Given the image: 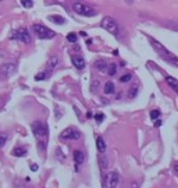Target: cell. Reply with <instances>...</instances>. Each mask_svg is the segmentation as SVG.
<instances>
[{"instance_id": "4", "label": "cell", "mask_w": 178, "mask_h": 188, "mask_svg": "<svg viewBox=\"0 0 178 188\" xmlns=\"http://www.w3.org/2000/svg\"><path fill=\"white\" fill-rule=\"evenodd\" d=\"M33 30L38 35V37L42 38V40H51V38H53L56 36L55 31H52L51 29L46 28L44 25H41V24H35L33 25Z\"/></svg>"}, {"instance_id": "7", "label": "cell", "mask_w": 178, "mask_h": 188, "mask_svg": "<svg viewBox=\"0 0 178 188\" xmlns=\"http://www.w3.org/2000/svg\"><path fill=\"white\" fill-rule=\"evenodd\" d=\"M17 70V66L14 63H4L0 66V80L8 79Z\"/></svg>"}, {"instance_id": "6", "label": "cell", "mask_w": 178, "mask_h": 188, "mask_svg": "<svg viewBox=\"0 0 178 188\" xmlns=\"http://www.w3.org/2000/svg\"><path fill=\"white\" fill-rule=\"evenodd\" d=\"M61 140H67V141H77L81 138V132L75 129V128H68L63 130L59 135Z\"/></svg>"}, {"instance_id": "25", "label": "cell", "mask_w": 178, "mask_h": 188, "mask_svg": "<svg viewBox=\"0 0 178 188\" xmlns=\"http://www.w3.org/2000/svg\"><path fill=\"white\" fill-rule=\"evenodd\" d=\"M7 142V135L6 134H0V148H2Z\"/></svg>"}, {"instance_id": "1", "label": "cell", "mask_w": 178, "mask_h": 188, "mask_svg": "<svg viewBox=\"0 0 178 188\" xmlns=\"http://www.w3.org/2000/svg\"><path fill=\"white\" fill-rule=\"evenodd\" d=\"M73 10L81 16H86V17H94L97 14V11L89 6L87 4H82V2H74L73 4Z\"/></svg>"}, {"instance_id": "30", "label": "cell", "mask_w": 178, "mask_h": 188, "mask_svg": "<svg viewBox=\"0 0 178 188\" xmlns=\"http://www.w3.org/2000/svg\"><path fill=\"white\" fill-rule=\"evenodd\" d=\"M131 188H139V185H138V182L133 181V182L131 184Z\"/></svg>"}, {"instance_id": "29", "label": "cell", "mask_w": 178, "mask_h": 188, "mask_svg": "<svg viewBox=\"0 0 178 188\" xmlns=\"http://www.w3.org/2000/svg\"><path fill=\"white\" fill-rule=\"evenodd\" d=\"M31 170L32 172H37L38 170V166L37 164H31Z\"/></svg>"}, {"instance_id": "18", "label": "cell", "mask_w": 178, "mask_h": 188, "mask_svg": "<svg viewBox=\"0 0 178 188\" xmlns=\"http://www.w3.org/2000/svg\"><path fill=\"white\" fill-rule=\"evenodd\" d=\"M27 152V150L25 149V148H16L13 151H12V154L14 155V156H17V157H22V156H24L25 154Z\"/></svg>"}, {"instance_id": "26", "label": "cell", "mask_w": 178, "mask_h": 188, "mask_svg": "<svg viewBox=\"0 0 178 188\" xmlns=\"http://www.w3.org/2000/svg\"><path fill=\"white\" fill-rule=\"evenodd\" d=\"M22 5L24 7H26V8H31L33 6V1H31V0H22Z\"/></svg>"}, {"instance_id": "21", "label": "cell", "mask_w": 178, "mask_h": 188, "mask_svg": "<svg viewBox=\"0 0 178 188\" xmlns=\"http://www.w3.org/2000/svg\"><path fill=\"white\" fill-rule=\"evenodd\" d=\"M138 91H139V88H138V85L135 84L134 86H132V87L130 88V91H128V98H134V96L138 94Z\"/></svg>"}, {"instance_id": "27", "label": "cell", "mask_w": 178, "mask_h": 188, "mask_svg": "<svg viewBox=\"0 0 178 188\" xmlns=\"http://www.w3.org/2000/svg\"><path fill=\"white\" fill-rule=\"evenodd\" d=\"M159 116H160V111H158V110H153V111L151 112V118H152L153 120L157 119Z\"/></svg>"}, {"instance_id": "8", "label": "cell", "mask_w": 178, "mask_h": 188, "mask_svg": "<svg viewBox=\"0 0 178 188\" xmlns=\"http://www.w3.org/2000/svg\"><path fill=\"white\" fill-rule=\"evenodd\" d=\"M12 38L17 40V41H20L23 43H26V44H29L31 42V36H30L29 31L26 29H24V28H20L18 30H16L12 34Z\"/></svg>"}, {"instance_id": "32", "label": "cell", "mask_w": 178, "mask_h": 188, "mask_svg": "<svg viewBox=\"0 0 178 188\" xmlns=\"http://www.w3.org/2000/svg\"><path fill=\"white\" fill-rule=\"evenodd\" d=\"M80 35H82V36H87V34H86L85 31H81V32H80Z\"/></svg>"}, {"instance_id": "19", "label": "cell", "mask_w": 178, "mask_h": 188, "mask_svg": "<svg viewBox=\"0 0 178 188\" xmlns=\"http://www.w3.org/2000/svg\"><path fill=\"white\" fill-rule=\"evenodd\" d=\"M57 66H58V57L53 56V57H51V58L47 61V67H49L50 69H53V68H56Z\"/></svg>"}, {"instance_id": "10", "label": "cell", "mask_w": 178, "mask_h": 188, "mask_svg": "<svg viewBox=\"0 0 178 188\" xmlns=\"http://www.w3.org/2000/svg\"><path fill=\"white\" fill-rule=\"evenodd\" d=\"M71 61H73V64L77 68V69H83L86 67V62H85V58L80 55H75L71 57Z\"/></svg>"}, {"instance_id": "5", "label": "cell", "mask_w": 178, "mask_h": 188, "mask_svg": "<svg viewBox=\"0 0 178 188\" xmlns=\"http://www.w3.org/2000/svg\"><path fill=\"white\" fill-rule=\"evenodd\" d=\"M151 41H152V43H153L152 46L156 48L158 51H159V54H160L162 56H164V57L166 56V58H168L170 62H172L175 66H177V67H178V58L176 57V56H174V55H172L170 51H168V50L163 47L160 43H158V42H157V41H154L153 38H151Z\"/></svg>"}, {"instance_id": "31", "label": "cell", "mask_w": 178, "mask_h": 188, "mask_svg": "<svg viewBox=\"0 0 178 188\" xmlns=\"http://www.w3.org/2000/svg\"><path fill=\"white\" fill-rule=\"evenodd\" d=\"M160 125H162V122H160V120H159V122H157V123L154 124V126H156V128H158V126H160Z\"/></svg>"}, {"instance_id": "15", "label": "cell", "mask_w": 178, "mask_h": 188, "mask_svg": "<svg viewBox=\"0 0 178 188\" xmlns=\"http://www.w3.org/2000/svg\"><path fill=\"white\" fill-rule=\"evenodd\" d=\"M103 91H105V93L106 94H112L115 92V86H114V84L112 82V81H107L106 84H105V88H103Z\"/></svg>"}, {"instance_id": "17", "label": "cell", "mask_w": 178, "mask_h": 188, "mask_svg": "<svg viewBox=\"0 0 178 188\" xmlns=\"http://www.w3.org/2000/svg\"><path fill=\"white\" fill-rule=\"evenodd\" d=\"M50 75H51V70H45V72L38 73V74L35 76V79L38 80V81H39V80H45V79H49Z\"/></svg>"}, {"instance_id": "16", "label": "cell", "mask_w": 178, "mask_h": 188, "mask_svg": "<svg viewBox=\"0 0 178 188\" xmlns=\"http://www.w3.org/2000/svg\"><path fill=\"white\" fill-rule=\"evenodd\" d=\"M95 68L99 70V72H105V70H107V63L105 62V61H102V60H99V61H96L95 62Z\"/></svg>"}, {"instance_id": "12", "label": "cell", "mask_w": 178, "mask_h": 188, "mask_svg": "<svg viewBox=\"0 0 178 188\" xmlns=\"http://www.w3.org/2000/svg\"><path fill=\"white\" fill-rule=\"evenodd\" d=\"M166 84L169 85L170 88L174 90L175 93L178 94V81L175 78H172V76H166Z\"/></svg>"}, {"instance_id": "22", "label": "cell", "mask_w": 178, "mask_h": 188, "mask_svg": "<svg viewBox=\"0 0 178 188\" xmlns=\"http://www.w3.org/2000/svg\"><path fill=\"white\" fill-rule=\"evenodd\" d=\"M108 75H111V76H114L115 74H116V66H115V63H111L109 66H108Z\"/></svg>"}, {"instance_id": "11", "label": "cell", "mask_w": 178, "mask_h": 188, "mask_svg": "<svg viewBox=\"0 0 178 188\" xmlns=\"http://www.w3.org/2000/svg\"><path fill=\"white\" fill-rule=\"evenodd\" d=\"M73 156H74V161H75V163L77 166H80V164H82L85 162V154L81 150H75Z\"/></svg>"}, {"instance_id": "3", "label": "cell", "mask_w": 178, "mask_h": 188, "mask_svg": "<svg viewBox=\"0 0 178 188\" xmlns=\"http://www.w3.org/2000/svg\"><path fill=\"white\" fill-rule=\"evenodd\" d=\"M32 128V132L37 138H44L47 136V125L44 122L41 120H36L31 124Z\"/></svg>"}, {"instance_id": "28", "label": "cell", "mask_w": 178, "mask_h": 188, "mask_svg": "<svg viewBox=\"0 0 178 188\" xmlns=\"http://www.w3.org/2000/svg\"><path fill=\"white\" fill-rule=\"evenodd\" d=\"M103 118H105V116H103L102 113H97V114H95V119H96L97 123H101V122L103 120Z\"/></svg>"}, {"instance_id": "14", "label": "cell", "mask_w": 178, "mask_h": 188, "mask_svg": "<svg viewBox=\"0 0 178 188\" xmlns=\"http://www.w3.org/2000/svg\"><path fill=\"white\" fill-rule=\"evenodd\" d=\"M49 20L52 22V23H55V24H57V25H62V24L65 23V19H64L62 16H59V14L50 16V17H49Z\"/></svg>"}, {"instance_id": "9", "label": "cell", "mask_w": 178, "mask_h": 188, "mask_svg": "<svg viewBox=\"0 0 178 188\" xmlns=\"http://www.w3.org/2000/svg\"><path fill=\"white\" fill-rule=\"evenodd\" d=\"M105 184L107 188H116L119 185V174L116 172H112L106 176Z\"/></svg>"}, {"instance_id": "23", "label": "cell", "mask_w": 178, "mask_h": 188, "mask_svg": "<svg viewBox=\"0 0 178 188\" xmlns=\"http://www.w3.org/2000/svg\"><path fill=\"white\" fill-rule=\"evenodd\" d=\"M67 40H68L70 43H75V42L77 41V36H76V34L70 32V34H68V35H67Z\"/></svg>"}, {"instance_id": "13", "label": "cell", "mask_w": 178, "mask_h": 188, "mask_svg": "<svg viewBox=\"0 0 178 188\" xmlns=\"http://www.w3.org/2000/svg\"><path fill=\"white\" fill-rule=\"evenodd\" d=\"M96 148H97V150H99L100 154H103L106 151L107 145H106V142H105V140L102 137H97L96 138Z\"/></svg>"}, {"instance_id": "33", "label": "cell", "mask_w": 178, "mask_h": 188, "mask_svg": "<svg viewBox=\"0 0 178 188\" xmlns=\"http://www.w3.org/2000/svg\"><path fill=\"white\" fill-rule=\"evenodd\" d=\"M175 172H176V174H178V166L175 167Z\"/></svg>"}, {"instance_id": "20", "label": "cell", "mask_w": 178, "mask_h": 188, "mask_svg": "<svg viewBox=\"0 0 178 188\" xmlns=\"http://www.w3.org/2000/svg\"><path fill=\"white\" fill-rule=\"evenodd\" d=\"M99 163H100V167H101L102 169H107V168H108V158H107L106 156H100Z\"/></svg>"}, {"instance_id": "2", "label": "cell", "mask_w": 178, "mask_h": 188, "mask_svg": "<svg viewBox=\"0 0 178 188\" xmlns=\"http://www.w3.org/2000/svg\"><path fill=\"white\" fill-rule=\"evenodd\" d=\"M101 26L107 30L109 34L114 35V36H118L119 35V26L116 24V22L112 18V17H105L101 22Z\"/></svg>"}, {"instance_id": "24", "label": "cell", "mask_w": 178, "mask_h": 188, "mask_svg": "<svg viewBox=\"0 0 178 188\" xmlns=\"http://www.w3.org/2000/svg\"><path fill=\"white\" fill-rule=\"evenodd\" d=\"M131 80H132V75H131V74H125V75H122V76L120 78V82H122V84L130 82Z\"/></svg>"}]
</instances>
